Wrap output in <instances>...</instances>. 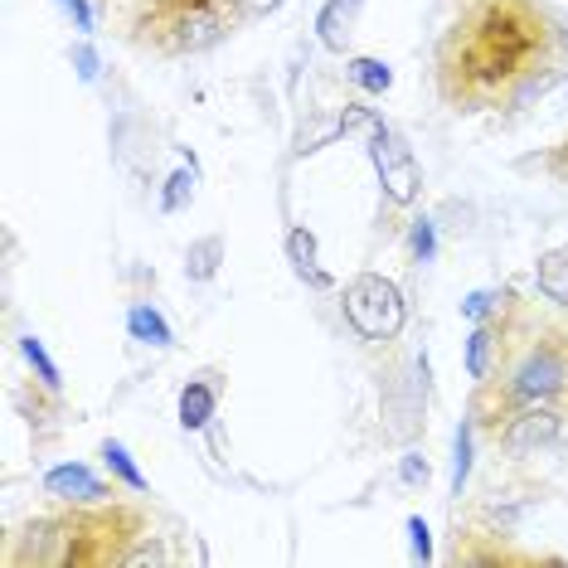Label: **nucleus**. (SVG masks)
Returning a JSON list of instances; mask_svg holds the SVG:
<instances>
[{
  "label": "nucleus",
  "instance_id": "obj_1",
  "mask_svg": "<svg viewBox=\"0 0 568 568\" xmlns=\"http://www.w3.org/2000/svg\"><path fill=\"white\" fill-rule=\"evenodd\" d=\"M559 16L545 0H462L433 49V83L447 112H510L545 93L559 69Z\"/></svg>",
  "mask_w": 568,
  "mask_h": 568
},
{
  "label": "nucleus",
  "instance_id": "obj_2",
  "mask_svg": "<svg viewBox=\"0 0 568 568\" xmlns=\"http://www.w3.org/2000/svg\"><path fill=\"white\" fill-rule=\"evenodd\" d=\"M520 404H545L568 413V312L520 302L506 341H500L496 365L471 384L467 418L481 433L490 418Z\"/></svg>",
  "mask_w": 568,
  "mask_h": 568
},
{
  "label": "nucleus",
  "instance_id": "obj_3",
  "mask_svg": "<svg viewBox=\"0 0 568 568\" xmlns=\"http://www.w3.org/2000/svg\"><path fill=\"white\" fill-rule=\"evenodd\" d=\"M151 535V515L136 500H88L54 515H34L6 539L10 568H126L141 539Z\"/></svg>",
  "mask_w": 568,
  "mask_h": 568
},
{
  "label": "nucleus",
  "instance_id": "obj_4",
  "mask_svg": "<svg viewBox=\"0 0 568 568\" xmlns=\"http://www.w3.org/2000/svg\"><path fill=\"white\" fill-rule=\"evenodd\" d=\"M253 20V0H132L122 16V40L151 59H195L234 40Z\"/></svg>",
  "mask_w": 568,
  "mask_h": 568
},
{
  "label": "nucleus",
  "instance_id": "obj_5",
  "mask_svg": "<svg viewBox=\"0 0 568 568\" xmlns=\"http://www.w3.org/2000/svg\"><path fill=\"white\" fill-rule=\"evenodd\" d=\"M476 437L496 452V462H515L520 467V462L539 457V452H554L568 443V413L545 404H520V408H506L500 418H490Z\"/></svg>",
  "mask_w": 568,
  "mask_h": 568
},
{
  "label": "nucleus",
  "instance_id": "obj_6",
  "mask_svg": "<svg viewBox=\"0 0 568 568\" xmlns=\"http://www.w3.org/2000/svg\"><path fill=\"white\" fill-rule=\"evenodd\" d=\"M539 496H545L539 481H529V476L515 471V462H506V467L496 462V471H490L486 481L471 490L467 506H457V525H476V529H496V535H515L525 515L539 506Z\"/></svg>",
  "mask_w": 568,
  "mask_h": 568
},
{
  "label": "nucleus",
  "instance_id": "obj_7",
  "mask_svg": "<svg viewBox=\"0 0 568 568\" xmlns=\"http://www.w3.org/2000/svg\"><path fill=\"white\" fill-rule=\"evenodd\" d=\"M341 312L351 321V331L369 345H394L404 335V321H408V302L398 292L394 277L384 273H359L345 282V296H341Z\"/></svg>",
  "mask_w": 568,
  "mask_h": 568
},
{
  "label": "nucleus",
  "instance_id": "obj_8",
  "mask_svg": "<svg viewBox=\"0 0 568 568\" xmlns=\"http://www.w3.org/2000/svg\"><path fill=\"white\" fill-rule=\"evenodd\" d=\"M379 408L389 418V433L398 443H413L423 433V413H428V359H413V365H389L379 374Z\"/></svg>",
  "mask_w": 568,
  "mask_h": 568
},
{
  "label": "nucleus",
  "instance_id": "obj_9",
  "mask_svg": "<svg viewBox=\"0 0 568 568\" xmlns=\"http://www.w3.org/2000/svg\"><path fill=\"white\" fill-rule=\"evenodd\" d=\"M369 156H374V171H379V185L389 204H413L423 195V171L413 161V151L398 141L389 126L369 122Z\"/></svg>",
  "mask_w": 568,
  "mask_h": 568
},
{
  "label": "nucleus",
  "instance_id": "obj_10",
  "mask_svg": "<svg viewBox=\"0 0 568 568\" xmlns=\"http://www.w3.org/2000/svg\"><path fill=\"white\" fill-rule=\"evenodd\" d=\"M44 496L63 500V506H88V500H112L122 496L118 481H102V476H93L83 467V462H63V467H49L44 471Z\"/></svg>",
  "mask_w": 568,
  "mask_h": 568
},
{
  "label": "nucleus",
  "instance_id": "obj_11",
  "mask_svg": "<svg viewBox=\"0 0 568 568\" xmlns=\"http://www.w3.org/2000/svg\"><path fill=\"white\" fill-rule=\"evenodd\" d=\"M219 398H224V379H219L214 369L195 374V379L180 389V428H185V433L210 428V418L219 413Z\"/></svg>",
  "mask_w": 568,
  "mask_h": 568
},
{
  "label": "nucleus",
  "instance_id": "obj_12",
  "mask_svg": "<svg viewBox=\"0 0 568 568\" xmlns=\"http://www.w3.org/2000/svg\"><path fill=\"white\" fill-rule=\"evenodd\" d=\"M535 292L539 302L554 306V312H568V243H559V248L539 253L535 263Z\"/></svg>",
  "mask_w": 568,
  "mask_h": 568
},
{
  "label": "nucleus",
  "instance_id": "obj_13",
  "mask_svg": "<svg viewBox=\"0 0 568 568\" xmlns=\"http://www.w3.org/2000/svg\"><path fill=\"white\" fill-rule=\"evenodd\" d=\"M126 331H132V341L156 345V351L175 345V335H171V326H165V316L151 302H132V306H126Z\"/></svg>",
  "mask_w": 568,
  "mask_h": 568
},
{
  "label": "nucleus",
  "instance_id": "obj_14",
  "mask_svg": "<svg viewBox=\"0 0 568 568\" xmlns=\"http://www.w3.org/2000/svg\"><path fill=\"white\" fill-rule=\"evenodd\" d=\"M287 257H292V267H296L302 282H312V287H321V292L331 287V273L316 263V239L306 234V229H292L287 234Z\"/></svg>",
  "mask_w": 568,
  "mask_h": 568
},
{
  "label": "nucleus",
  "instance_id": "obj_15",
  "mask_svg": "<svg viewBox=\"0 0 568 568\" xmlns=\"http://www.w3.org/2000/svg\"><path fill=\"white\" fill-rule=\"evenodd\" d=\"M355 10H359V0H326V10H321V44L335 49V54H345V44H351Z\"/></svg>",
  "mask_w": 568,
  "mask_h": 568
},
{
  "label": "nucleus",
  "instance_id": "obj_16",
  "mask_svg": "<svg viewBox=\"0 0 568 568\" xmlns=\"http://www.w3.org/2000/svg\"><path fill=\"white\" fill-rule=\"evenodd\" d=\"M219 263H224V239L219 234H204V239H195L185 248V277L190 282H214Z\"/></svg>",
  "mask_w": 568,
  "mask_h": 568
},
{
  "label": "nucleus",
  "instance_id": "obj_17",
  "mask_svg": "<svg viewBox=\"0 0 568 568\" xmlns=\"http://www.w3.org/2000/svg\"><path fill=\"white\" fill-rule=\"evenodd\" d=\"M345 79H351L355 88H365V93H389V83H394V69L384 59H351L345 63Z\"/></svg>",
  "mask_w": 568,
  "mask_h": 568
},
{
  "label": "nucleus",
  "instance_id": "obj_18",
  "mask_svg": "<svg viewBox=\"0 0 568 568\" xmlns=\"http://www.w3.org/2000/svg\"><path fill=\"white\" fill-rule=\"evenodd\" d=\"M102 462H108V471L118 476V481L126 486V490H136V496H146V476L136 471V462H132V452H126L118 437H108V443H102Z\"/></svg>",
  "mask_w": 568,
  "mask_h": 568
},
{
  "label": "nucleus",
  "instance_id": "obj_19",
  "mask_svg": "<svg viewBox=\"0 0 568 568\" xmlns=\"http://www.w3.org/2000/svg\"><path fill=\"white\" fill-rule=\"evenodd\" d=\"M20 355H24V365H30L34 374H40V384H44V389H54V394H59V384H63V379H59V365L44 355L40 335H20Z\"/></svg>",
  "mask_w": 568,
  "mask_h": 568
},
{
  "label": "nucleus",
  "instance_id": "obj_20",
  "mask_svg": "<svg viewBox=\"0 0 568 568\" xmlns=\"http://www.w3.org/2000/svg\"><path fill=\"white\" fill-rule=\"evenodd\" d=\"M529 165H539V171H545L554 185H568V136H559L554 146H545Z\"/></svg>",
  "mask_w": 568,
  "mask_h": 568
},
{
  "label": "nucleus",
  "instance_id": "obj_21",
  "mask_svg": "<svg viewBox=\"0 0 568 568\" xmlns=\"http://www.w3.org/2000/svg\"><path fill=\"white\" fill-rule=\"evenodd\" d=\"M195 200V175L190 171H175L171 180H165V195H161V210L165 214H175V210H185V204Z\"/></svg>",
  "mask_w": 568,
  "mask_h": 568
},
{
  "label": "nucleus",
  "instance_id": "obj_22",
  "mask_svg": "<svg viewBox=\"0 0 568 568\" xmlns=\"http://www.w3.org/2000/svg\"><path fill=\"white\" fill-rule=\"evenodd\" d=\"M398 476H404V486H428V457H423V452H408Z\"/></svg>",
  "mask_w": 568,
  "mask_h": 568
},
{
  "label": "nucleus",
  "instance_id": "obj_23",
  "mask_svg": "<svg viewBox=\"0 0 568 568\" xmlns=\"http://www.w3.org/2000/svg\"><path fill=\"white\" fill-rule=\"evenodd\" d=\"M413 257H423V263H428L433 257V219H413Z\"/></svg>",
  "mask_w": 568,
  "mask_h": 568
},
{
  "label": "nucleus",
  "instance_id": "obj_24",
  "mask_svg": "<svg viewBox=\"0 0 568 568\" xmlns=\"http://www.w3.org/2000/svg\"><path fill=\"white\" fill-rule=\"evenodd\" d=\"M63 10H69V16H73V30L93 34V24H98V16H93V6H88V0H63Z\"/></svg>",
  "mask_w": 568,
  "mask_h": 568
},
{
  "label": "nucleus",
  "instance_id": "obj_25",
  "mask_svg": "<svg viewBox=\"0 0 568 568\" xmlns=\"http://www.w3.org/2000/svg\"><path fill=\"white\" fill-rule=\"evenodd\" d=\"M408 535H413V554H418V559H428V554H433V545H428V525H423V520H408Z\"/></svg>",
  "mask_w": 568,
  "mask_h": 568
},
{
  "label": "nucleus",
  "instance_id": "obj_26",
  "mask_svg": "<svg viewBox=\"0 0 568 568\" xmlns=\"http://www.w3.org/2000/svg\"><path fill=\"white\" fill-rule=\"evenodd\" d=\"M73 59H79V73H83V79H93V73H98V59L88 54V49H79V54H73Z\"/></svg>",
  "mask_w": 568,
  "mask_h": 568
},
{
  "label": "nucleus",
  "instance_id": "obj_27",
  "mask_svg": "<svg viewBox=\"0 0 568 568\" xmlns=\"http://www.w3.org/2000/svg\"><path fill=\"white\" fill-rule=\"evenodd\" d=\"M93 6H98V10H112V0H93Z\"/></svg>",
  "mask_w": 568,
  "mask_h": 568
}]
</instances>
